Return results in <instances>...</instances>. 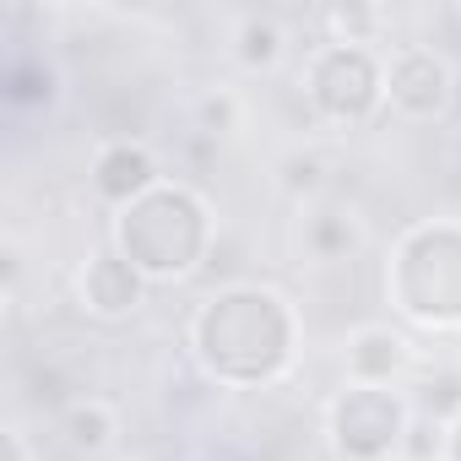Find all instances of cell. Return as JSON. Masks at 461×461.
<instances>
[{
    "mask_svg": "<svg viewBox=\"0 0 461 461\" xmlns=\"http://www.w3.org/2000/svg\"><path fill=\"white\" fill-rule=\"evenodd\" d=\"M326 185V163L315 152H288L283 158V190L288 195H315Z\"/></svg>",
    "mask_w": 461,
    "mask_h": 461,
    "instance_id": "obj_18",
    "label": "cell"
},
{
    "mask_svg": "<svg viewBox=\"0 0 461 461\" xmlns=\"http://www.w3.org/2000/svg\"><path fill=\"white\" fill-rule=\"evenodd\" d=\"M396 461H402V456H396Z\"/></svg>",
    "mask_w": 461,
    "mask_h": 461,
    "instance_id": "obj_20",
    "label": "cell"
},
{
    "mask_svg": "<svg viewBox=\"0 0 461 461\" xmlns=\"http://www.w3.org/2000/svg\"><path fill=\"white\" fill-rule=\"evenodd\" d=\"M299 240L315 261H348L358 250V217L342 206H315V212H304Z\"/></svg>",
    "mask_w": 461,
    "mask_h": 461,
    "instance_id": "obj_11",
    "label": "cell"
},
{
    "mask_svg": "<svg viewBox=\"0 0 461 461\" xmlns=\"http://www.w3.org/2000/svg\"><path fill=\"white\" fill-rule=\"evenodd\" d=\"M93 185H98L104 201H114V206L125 212L131 201H141V195H147L152 185H163V179H158V158H152L141 141H104L98 158H93Z\"/></svg>",
    "mask_w": 461,
    "mask_h": 461,
    "instance_id": "obj_8",
    "label": "cell"
},
{
    "mask_svg": "<svg viewBox=\"0 0 461 461\" xmlns=\"http://www.w3.org/2000/svg\"><path fill=\"white\" fill-rule=\"evenodd\" d=\"M412 412H429L439 423H456L461 418V369H434L418 396H412Z\"/></svg>",
    "mask_w": 461,
    "mask_h": 461,
    "instance_id": "obj_14",
    "label": "cell"
},
{
    "mask_svg": "<svg viewBox=\"0 0 461 461\" xmlns=\"http://www.w3.org/2000/svg\"><path fill=\"white\" fill-rule=\"evenodd\" d=\"M283 50H288V39L272 17H245L240 33H234V55H240L245 71H272L283 60Z\"/></svg>",
    "mask_w": 461,
    "mask_h": 461,
    "instance_id": "obj_12",
    "label": "cell"
},
{
    "mask_svg": "<svg viewBox=\"0 0 461 461\" xmlns=\"http://www.w3.org/2000/svg\"><path fill=\"white\" fill-rule=\"evenodd\" d=\"M445 461H461V418L450 423V445H445Z\"/></svg>",
    "mask_w": 461,
    "mask_h": 461,
    "instance_id": "obj_19",
    "label": "cell"
},
{
    "mask_svg": "<svg viewBox=\"0 0 461 461\" xmlns=\"http://www.w3.org/2000/svg\"><path fill=\"white\" fill-rule=\"evenodd\" d=\"M304 98L326 125H364L385 104V60L364 44H326L304 71Z\"/></svg>",
    "mask_w": 461,
    "mask_h": 461,
    "instance_id": "obj_4",
    "label": "cell"
},
{
    "mask_svg": "<svg viewBox=\"0 0 461 461\" xmlns=\"http://www.w3.org/2000/svg\"><path fill=\"white\" fill-rule=\"evenodd\" d=\"M385 299L429 331H461V222H418L385 261Z\"/></svg>",
    "mask_w": 461,
    "mask_h": 461,
    "instance_id": "obj_3",
    "label": "cell"
},
{
    "mask_svg": "<svg viewBox=\"0 0 461 461\" xmlns=\"http://www.w3.org/2000/svg\"><path fill=\"white\" fill-rule=\"evenodd\" d=\"M456 87L461 82H456L450 60L423 50V44H402L385 60V98L407 120H445L456 109Z\"/></svg>",
    "mask_w": 461,
    "mask_h": 461,
    "instance_id": "obj_6",
    "label": "cell"
},
{
    "mask_svg": "<svg viewBox=\"0 0 461 461\" xmlns=\"http://www.w3.org/2000/svg\"><path fill=\"white\" fill-rule=\"evenodd\" d=\"M240 98L228 93V87H212V93H201L195 98V131L201 136H234L240 131Z\"/></svg>",
    "mask_w": 461,
    "mask_h": 461,
    "instance_id": "obj_16",
    "label": "cell"
},
{
    "mask_svg": "<svg viewBox=\"0 0 461 461\" xmlns=\"http://www.w3.org/2000/svg\"><path fill=\"white\" fill-rule=\"evenodd\" d=\"M412 369V342L391 326H358L348 337V385H396Z\"/></svg>",
    "mask_w": 461,
    "mask_h": 461,
    "instance_id": "obj_9",
    "label": "cell"
},
{
    "mask_svg": "<svg viewBox=\"0 0 461 461\" xmlns=\"http://www.w3.org/2000/svg\"><path fill=\"white\" fill-rule=\"evenodd\" d=\"M321 23H326V33H331L326 44H364V50H369L375 33L385 28V12H375V6H331Z\"/></svg>",
    "mask_w": 461,
    "mask_h": 461,
    "instance_id": "obj_13",
    "label": "cell"
},
{
    "mask_svg": "<svg viewBox=\"0 0 461 461\" xmlns=\"http://www.w3.org/2000/svg\"><path fill=\"white\" fill-rule=\"evenodd\" d=\"M141 299H147V277H141L114 245H104L98 256H87V267H82V304H87L93 315L120 321V315H131Z\"/></svg>",
    "mask_w": 461,
    "mask_h": 461,
    "instance_id": "obj_7",
    "label": "cell"
},
{
    "mask_svg": "<svg viewBox=\"0 0 461 461\" xmlns=\"http://www.w3.org/2000/svg\"><path fill=\"white\" fill-rule=\"evenodd\" d=\"M407 423H412V396L396 385H342V396L326 412L342 461H396Z\"/></svg>",
    "mask_w": 461,
    "mask_h": 461,
    "instance_id": "obj_5",
    "label": "cell"
},
{
    "mask_svg": "<svg viewBox=\"0 0 461 461\" xmlns=\"http://www.w3.org/2000/svg\"><path fill=\"white\" fill-rule=\"evenodd\" d=\"M445 445H450V423L412 412V423L402 434V461H445Z\"/></svg>",
    "mask_w": 461,
    "mask_h": 461,
    "instance_id": "obj_15",
    "label": "cell"
},
{
    "mask_svg": "<svg viewBox=\"0 0 461 461\" xmlns=\"http://www.w3.org/2000/svg\"><path fill=\"white\" fill-rule=\"evenodd\" d=\"M50 87H55V77H50V66H39V60H17V66L6 71V98H12V104H33V98L50 104Z\"/></svg>",
    "mask_w": 461,
    "mask_h": 461,
    "instance_id": "obj_17",
    "label": "cell"
},
{
    "mask_svg": "<svg viewBox=\"0 0 461 461\" xmlns=\"http://www.w3.org/2000/svg\"><path fill=\"white\" fill-rule=\"evenodd\" d=\"M114 250L147 283H179L212 250V206L190 185L163 179L114 217Z\"/></svg>",
    "mask_w": 461,
    "mask_h": 461,
    "instance_id": "obj_2",
    "label": "cell"
},
{
    "mask_svg": "<svg viewBox=\"0 0 461 461\" xmlns=\"http://www.w3.org/2000/svg\"><path fill=\"white\" fill-rule=\"evenodd\" d=\"M60 434H66V445H71L77 456H104V450L114 445V434H120V423H114V407H109V402L77 396V402L60 407Z\"/></svg>",
    "mask_w": 461,
    "mask_h": 461,
    "instance_id": "obj_10",
    "label": "cell"
},
{
    "mask_svg": "<svg viewBox=\"0 0 461 461\" xmlns=\"http://www.w3.org/2000/svg\"><path fill=\"white\" fill-rule=\"evenodd\" d=\"M190 353L217 385H272L299 353V315L277 288H222L195 310Z\"/></svg>",
    "mask_w": 461,
    "mask_h": 461,
    "instance_id": "obj_1",
    "label": "cell"
}]
</instances>
